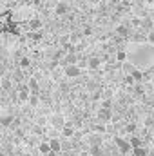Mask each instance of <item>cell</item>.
<instances>
[{
    "label": "cell",
    "mask_w": 154,
    "mask_h": 156,
    "mask_svg": "<svg viewBox=\"0 0 154 156\" xmlns=\"http://www.w3.org/2000/svg\"><path fill=\"white\" fill-rule=\"evenodd\" d=\"M114 145H116V149H118V153H120V154H123V156L132 154V145H131L129 138L116 136V138H114Z\"/></svg>",
    "instance_id": "cell-1"
},
{
    "label": "cell",
    "mask_w": 154,
    "mask_h": 156,
    "mask_svg": "<svg viewBox=\"0 0 154 156\" xmlns=\"http://www.w3.org/2000/svg\"><path fill=\"white\" fill-rule=\"evenodd\" d=\"M64 69V76L65 78H78L82 75V67L78 66V64H71V66H65V67H62Z\"/></svg>",
    "instance_id": "cell-2"
},
{
    "label": "cell",
    "mask_w": 154,
    "mask_h": 156,
    "mask_svg": "<svg viewBox=\"0 0 154 156\" xmlns=\"http://www.w3.org/2000/svg\"><path fill=\"white\" fill-rule=\"evenodd\" d=\"M113 120V109H105V107H100L96 111V122L100 123H107Z\"/></svg>",
    "instance_id": "cell-3"
},
{
    "label": "cell",
    "mask_w": 154,
    "mask_h": 156,
    "mask_svg": "<svg viewBox=\"0 0 154 156\" xmlns=\"http://www.w3.org/2000/svg\"><path fill=\"white\" fill-rule=\"evenodd\" d=\"M49 123H51V127H53V129L62 131V129H64V125H65L67 122H65V118L62 116V115H51V118H49Z\"/></svg>",
    "instance_id": "cell-4"
},
{
    "label": "cell",
    "mask_w": 154,
    "mask_h": 156,
    "mask_svg": "<svg viewBox=\"0 0 154 156\" xmlns=\"http://www.w3.org/2000/svg\"><path fill=\"white\" fill-rule=\"evenodd\" d=\"M60 133H62V136H64V138H67V140H73V138L76 136V127H75V125L69 122V123H65V125H64V129H62Z\"/></svg>",
    "instance_id": "cell-5"
},
{
    "label": "cell",
    "mask_w": 154,
    "mask_h": 156,
    "mask_svg": "<svg viewBox=\"0 0 154 156\" xmlns=\"http://www.w3.org/2000/svg\"><path fill=\"white\" fill-rule=\"evenodd\" d=\"M13 122H15V115H2L0 118V123H2V127L4 129H11V125H13Z\"/></svg>",
    "instance_id": "cell-6"
},
{
    "label": "cell",
    "mask_w": 154,
    "mask_h": 156,
    "mask_svg": "<svg viewBox=\"0 0 154 156\" xmlns=\"http://www.w3.org/2000/svg\"><path fill=\"white\" fill-rule=\"evenodd\" d=\"M38 153L44 156H47L49 153H53V149H51V144H49V140H42L38 144Z\"/></svg>",
    "instance_id": "cell-7"
},
{
    "label": "cell",
    "mask_w": 154,
    "mask_h": 156,
    "mask_svg": "<svg viewBox=\"0 0 154 156\" xmlns=\"http://www.w3.org/2000/svg\"><path fill=\"white\" fill-rule=\"evenodd\" d=\"M102 66V58L100 56H89V69L91 71H98Z\"/></svg>",
    "instance_id": "cell-8"
},
{
    "label": "cell",
    "mask_w": 154,
    "mask_h": 156,
    "mask_svg": "<svg viewBox=\"0 0 154 156\" xmlns=\"http://www.w3.org/2000/svg\"><path fill=\"white\" fill-rule=\"evenodd\" d=\"M49 144H51V149H53L54 153H60V151L64 149V145H62L60 138H49Z\"/></svg>",
    "instance_id": "cell-9"
},
{
    "label": "cell",
    "mask_w": 154,
    "mask_h": 156,
    "mask_svg": "<svg viewBox=\"0 0 154 156\" xmlns=\"http://www.w3.org/2000/svg\"><path fill=\"white\" fill-rule=\"evenodd\" d=\"M42 26H44V24H42V20H38V18H33V20H29V22H27L29 31H38Z\"/></svg>",
    "instance_id": "cell-10"
},
{
    "label": "cell",
    "mask_w": 154,
    "mask_h": 156,
    "mask_svg": "<svg viewBox=\"0 0 154 156\" xmlns=\"http://www.w3.org/2000/svg\"><path fill=\"white\" fill-rule=\"evenodd\" d=\"M129 142H131L132 149H136V147H142V145H143V140H142L140 136H136V134H131V136H129Z\"/></svg>",
    "instance_id": "cell-11"
},
{
    "label": "cell",
    "mask_w": 154,
    "mask_h": 156,
    "mask_svg": "<svg viewBox=\"0 0 154 156\" xmlns=\"http://www.w3.org/2000/svg\"><path fill=\"white\" fill-rule=\"evenodd\" d=\"M131 76L134 78V82H138V83H140V82H143V80H145V75H143V73H142V71H140V69H136V67H134V69H132V71H131Z\"/></svg>",
    "instance_id": "cell-12"
},
{
    "label": "cell",
    "mask_w": 154,
    "mask_h": 156,
    "mask_svg": "<svg viewBox=\"0 0 154 156\" xmlns=\"http://www.w3.org/2000/svg\"><path fill=\"white\" fill-rule=\"evenodd\" d=\"M18 66H20V69H29L31 67V58L29 56H22L18 60Z\"/></svg>",
    "instance_id": "cell-13"
},
{
    "label": "cell",
    "mask_w": 154,
    "mask_h": 156,
    "mask_svg": "<svg viewBox=\"0 0 154 156\" xmlns=\"http://www.w3.org/2000/svg\"><path fill=\"white\" fill-rule=\"evenodd\" d=\"M100 107H105V109H113L114 107V100L113 98H103L100 102Z\"/></svg>",
    "instance_id": "cell-14"
},
{
    "label": "cell",
    "mask_w": 154,
    "mask_h": 156,
    "mask_svg": "<svg viewBox=\"0 0 154 156\" xmlns=\"http://www.w3.org/2000/svg\"><path fill=\"white\" fill-rule=\"evenodd\" d=\"M149 154V151L142 145V147H136V149H132V156H147Z\"/></svg>",
    "instance_id": "cell-15"
},
{
    "label": "cell",
    "mask_w": 154,
    "mask_h": 156,
    "mask_svg": "<svg viewBox=\"0 0 154 156\" xmlns=\"http://www.w3.org/2000/svg\"><path fill=\"white\" fill-rule=\"evenodd\" d=\"M69 11V7H67V4H64V2H60L58 5H56V15H65Z\"/></svg>",
    "instance_id": "cell-16"
},
{
    "label": "cell",
    "mask_w": 154,
    "mask_h": 156,
    "mask_svg": "<svg viewBox=\"0 0 154 156\" xmlns=\"http://www.w3.org/2000/svg\"><path fill=\"white\" fill-rule=\"evenodd\" d=\"M13 83H15V82H11V80H9L7 76H4V78H2V89H4V93H5V91H9Z\"/></svg>",
    "instance_id": "cell-17"
},
{
    "label": "cell",
    "mask_w": 154,
    "mask_h": 156,
    "mask_svg": "<svg viewBox=\"0 0 154 156\" xmlns=\"http://www.w3.org/2000/svg\"><path fill=\"white\" fill-rule=\"evenodd\" d=\"M116 33H118L120 37H127V35H129V29H127L125 26H118V27H116Z\"/></svg>",
    "instance_id": "cell-18"
},
{
    "label": "cell",
    "mask_w": 154,
    "mask_h": 156,
    "mask_svg": "<svg viewBox=\"0 0 154 156\" xmlns=\"http://www.w3.org/2000/svg\"><path fill=\"white\" fill-rule=\"evenodd\" d=\"M116 60H118V62H125V60H127V53H125V51H118V53H116Z\"/></svg>",
    "instance_id": "cell-19"
},
{
    "label": "cell",
    "mask_w": 154,
    "mask_h": 156,
    "mask_svg": "<svg viewBox=\"0 0 154 156\" xmlns=\"http://www.w3.org/2000/svg\"><path fill=\"white\" fill-rule=\"evenodd\" d=\"M125 131H127V133H134V131H136V123H134V122H132V123H127V125H125Z\"/></svg>",
    "instance_id": "cell-20"
},
{
    "label": "cell",
    "mask_w": 154,
    "mask_h": 156,
    "mask_svg": "<svg viewBox=\"0 0 154 156\" xmlns=\"http://www.w3.org/2000/svg\"><path fill=\"white\" fill-rule=\"evenodd\" d=\"M147 42H149L151 45H154V31H151V33L147 35Z\"/></svg>",
    "instance_id": "cell-21"
}]
</instances>
